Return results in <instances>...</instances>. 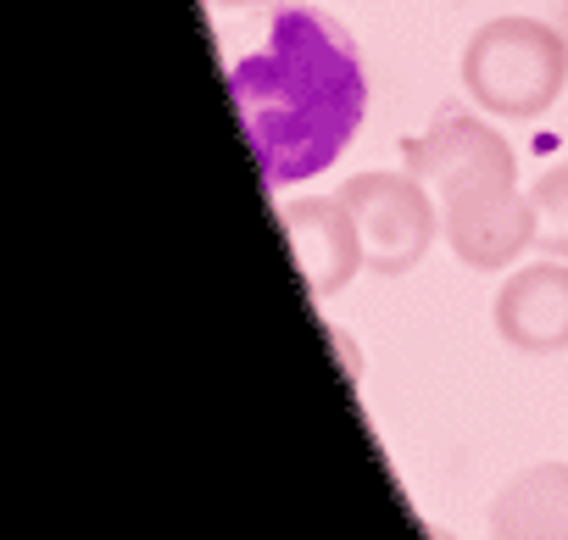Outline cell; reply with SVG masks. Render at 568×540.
Segmentation results:
<instances>
[{
    "mask_svg": "<svg viewBox=\"0 0 568 540\" xmlns=\"http://www.w3.org/2000/svg\"><path fill=\"white\" fill-rule=\"evenodd\" d=\"M278 223H284V240H291L296 267H302V279L313 285V296H341L368 267L363 228H357V217H352V206L341 195L284 201Z\"/></svg>",
    "mask_w": 568,
    "mask_h": 540,
    "instance_id": "5b68a950",
    "label": "cell"
},
{
    "mask_svg": "<svg viewBox=\"0 0 568 540\" xmlns=\"http://www.w3.org/2000/svg\"><path fill=\"white\" fill-rule=\"evenodd\" d=\"M229 90L267 190L335 167L368 112L357 40L318 7H278L267 40L234 62Z\"/></svg>",
    "mask_w": 568,
    "mask_h": 540,
    "instance_id": "6da1fadb",
    "label": "cell"
},
{
    "mask_svg": "<svg viewBox=\"0 0 568 540\" xmlns=\"http://www.w3.org/2000/svg\"><path fill=\"white\" fill-rule=\"evenodd\" d=\"M212 7H229L234 12V7H256V0H212Z\"/></svg>",
    "mask_w": 568,
    "mask_h": 540,
    "instance_id": "30bf717a",
    "label": "cell"
},
{
    "mask_svg": "<svg viewBox=\"0 0 568 540\" xmlns=\"http://www.w3.org/2000/svg\"><path fill=\"white\" fill-rule=\"evenodd\" d=\"M529 206H535V251L568 256V162L546 167L529 184Z\"/></svg>",
    "mask_w": 568,
    "mask_h": 540,
    "instance_id": "9c48e42d",
    "label": "cell"
},
{
    "mask_svg": "<svg viewBox=\"0 0 568 540\" xmlns=\"http://www.w3.org/2000/svg\"><path fill=\"white\" fill-rule=\"evenodd\" d=\"M402 162L407 173H418L424 184H452L463 173H479V167H518L513 162V145L474 112H457V106H440L435 123L413 140H402Z\"/></svg>",
    "mask_w": 568,
    "mask_h": 540,
    "instance_id": "52a82bcc",
    "label": "cell"
},
{
    "mask_svg": "<svg viewBox=\"0 0 568 540\" xmlns=\"http://www.w3.org/2000/svg\"><path fill=\"white\" fill-rule=\"evenodd\" d=\"M496 540H568V462H535L490 501Z\"/></svg>",
    "mask_w": 568,
    "mask_h": 540,
    "instance_id": "ba28073f",
    "label": "cell"
},
{
    "mask_svg": "<svg viewBox=\"0 0 568 540\" xmlns=\"http://www.w3.org/2000/svg\"><path fill=\"white\" fill-rule=\"evenodd\" d=\"M435 540H452V534H435Z\"/></svg>",
    "mask_w": 568,
    "mask_h": 540,
    "instance_id": "8fae6325",
    "label": "cell"
},
{
    "mask_svg": "<svg viewBox=\"0 0 568 540\" xmlns=\"http://www.w3.org/2000/svg\"><path fill=\"white\" fill-rule=\"evenodd\" d=\"M490 540H496V534H490Z\"/></svg>",
    "mask_w": 568,
    "mask_h": 540,
    "instance_id": "7c38bea8",
    "label": "cell"
},
{
    "mask_svg": "<svg viewBox=\"0 0 568 540\" xmlns=\"http://www.w3.org/2000/svg\"><path fill=\"white\" fill-rule=\"evenodd\" d=\"M568 84V40L535 18H490L463 45V90L490 118H540Z\"/></svg>",
    "mask_w": 568,
    "mask_h": 540,
    "instance_id": "7a4b0ae2",
    "label": "cell"
},
{
    "mask_svg": "<svg viewBox=\"0 0 568 540\" xmlns=\"http://www.w3.org/2000/svg\"><path fill=\"white\" fill-rule=\"evenodd\" d=\"M335 195L352 206V217L363 228L374 274L402 279L429 256L440 223H435V201L418 173H357Z\"/></svg>",
    "mask_w": 568,
    "mask_h": 540,
    "instance_id": "277c9868",
    "label": "cell"
},
{
    "mask_svg": "<svg viewBox=\"0 0 568 540\" xmlns=\"http://www.w3.org/2000/svg\"><path fill=\"white\" fill-rule=\"evenodd\" d=\"M490 318H496V335L524 357L568 351V262L546 256V262L518 267L496 291Z\"/></svg>",
    "mask_w": 568,
    "mask_h": 540,
    "instance_id": "8992f818",
    "label": "cell"
},
{
    "mask_svg": "<svg viewBox=\"0 0 568 540\" xmlns=\"http://www.w3.org/2000/svg\"><path fill=\"white\" fill-rule=\"evenodd\" d=\"M446 206V245L474 274L513 267L535 245V206L529 190H518V167H479L452 184H440Z\"/></svg>",
    "mask_w": 568,
    "mask_h": 540,
    "instance_id": "3957f363",
    "label": "cell"
}]
</instances>
